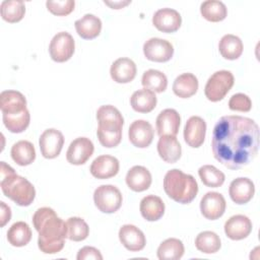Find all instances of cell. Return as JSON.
<instances>
[{
    "mask_svg": "<svg viewBox=\"0 0 260 260\" xmlns=\"http://www.w3.org/2000/svg\"><path fill=\"white\" fill-rule=\"evenodd\" d=\"M198 175L202 181V183L211 188L220 187L225 180L224 174L219 171L217 168L211 165H204L199 168Z\"/></svg>",
    "mask_w": 260,
    "mask_h": 260,
    "instance_id": "cell-39",
    "label": "cell"
},
{
    "mask_svg": "<svg viewBox=\"0 0 260 260\" xmlns=\"http://www.w3.org/2000/svg\"><path fill=\"white\" fill-rule=\"evenodd\" d=\"M200 12L206 20L211 22H218L226 17L228 8L221 1L207 0L201 3Z\"/></svg>",
    "mask_w": 260,
    "mask_h": 260,
    "instance_id": "cell-34",
    "label": "cell"
},
{
    "mask_svg": "<svg viewBox=\"0 0 260 260\" xmlns=\"http://www.w3.org/2000/svg\"><path fill=\"white\" fill-rule=\"evenodd\" d=\"M218 50L220 55L228 60L238 59L244 50L243 42L235 35H224L218 44Z\"/></svg>",
    "mask_w": 260,
    "mask_h": 260,
    "instance_id": "cell-30",
    "label": "cell"
},
{
    "mask_svg": "<svg viewBox=\"0 0 260 260\" xmlns=\"http://www.w3.org/2000/svg\"><path fill=\"white\" fill-rule=\"evenodd\" d=\"M1 17L9 22L20 21L25 13V5L21 0H4L0 5Z\"/></svg>",
    "mask_w": 260,
    "mask_h": 260,
    "instance_id": "cell-33",
    "label": "cell"
},
{
    "mask_svg": "<svg viewBox=\"0 0 260 260\" xmlns=\"http://www.w3.org/2000/svg\"><path fill=\"white\" fill-rule=\"evenodd\" d=\"M198 79L192 73H183L179 75L173 83L174 93L181 99H188L194 95L198 90Z\"/></svg>",
    "mask_w": 260,
    "mask_h": 260,
    "instance_id": "cell-27",
    "label": "cell"
},
{
    "mask_svg": "<svg viewBox=\"0 0 260 260\" xmlns=\"http://www.w3.org/2000/svg\"><path fill=\"white\" fill-rule=\"evenodd\" d=\"M99 122L96 134L100 143L107 148L117 146L122 140L124 119L120 111L112 105L101 106L96 111Z\"/></svg>",
    "mask_w": 260,
    "mask_h": 260,
    "instance_id": "cell-4",
    "label": "cell"
},
{
    "mask_svg": "<svg viewBox=\"0 0 260 260\" xmlns=\"http://www.w3.org/2000/svg\"><path fill=\"white\" fill-rule=\"evenodd\" d=\"M76 259L77 260H90V259L103 260V255L96 248L90 247V246H85L78 251Z\"/></svg>",
    "mask_w": 260,
    "mask_h": 260,
    "instance_id": "cell-42",
    "label": "cell"
},
{
    "mask_svg": "<svg viewBox=\"0 0 260 260\" xmlns=\"http://www.w3.org/2000/svg\"><path fill=\"white\" fill-rule=\"evenodd\" d=\"M181 117L174 109H166L161 111L156 118V130L159 136L170 135L176 136L179 131Z\"/></svg>",
    "mask_w": 260,
    "mask_h": 260,
    "instance_id": "cell-20",
    "label": "cell"
},
{
    "mask_svg": "<svg viewBox=\"0 0 260 260\" xmlns=\"http://www.w3.org/2000/svg\"><path fill=\"white\" fill-rule=\"evenodd\" d=\"M255 186L249 178H237L232 181L229 188L231 199L236 204H246L254 196Z\"/></svg>",
    "mask_w": 260,
    "mask_h": 260,
    "instance_id": "cell-19",
    "label": "cell"
},
{
    "mask_svg": "<svg viewBox=\"0 0 260 260\" xmlns=\"http://www.w3.org/2000/svg\"><path fill=\"white\" fill-rule=\"evenodd\" d=\"M157 152L164 161L174 164L180 159L182 147L176 136L164 135L159 136L157 142Z\"/></svg>",
    "mask_w": 260,
    "mask_h": 260,
    "instance_id": "cell-22",
    "label": "cell"
},
{
    "mask_svg": "<svg viewBox=\"0 0 260 260\" xmlns=\"http://www.w3.org/2000/svg\"><path fill=\"white\" fill-rule=\"evenodd\" d=\"M206 133V123L199 116L190 117L184 128V140L185 142L193 147H200L205 139Z\"/></svg>",
    "mask_w": 260,
    "mask_h": 260,
    "instance_id": "cell-15",
    "label": "cell"
},
{
    "mask_svg": "<svg viewBox=\"0 0 260 260\" xmlns=\"http://www.w3.org/2000/svg\"><path fill=\"white\" fill-rule=\"evenodd\" d=\"M136 65L129 58H119L115 60L111 66L110 74L117 83L131 82L136 76Z\"/></svg>",
    "mask_w": 260,
    "mask_h": 260,
    "instance_id": "cell-21",
    "label": "cell"
},
{
    "mask_svg": "<svg viewBox=\"0 0 260 260\" xmlns=\"http://www.w3.org/2000/svg\"><path fill=\"white\" fill-rule=\"evenodd\" d=\"M182 23L180 13L172 8H161L154 12L152 16V24L162 32H175Z\"/></svg>",
    "mask_w": 260,
    "mask_h": 260,
    "instance_id": "cell-14",
    "label": "cell"
},
{
    "mask_svg": "<svg viewBox=\"0 0 260 260\" xmlns=\"http://www.w3.org/2000/svg\"><path fill=\"white\" fill-rule=\"evenodd\" d=\"M31 231L24 221L14 222L7 231V241L13 247H23L29 243Z\"/></svg>",
    "mask_w": 260,
    "mask_h": 260,
    "instance_id": "cell-31",
    "label": "cell"
},
{
    "mask_svg": "<svg viewBox=\"0 0 260 260\" xmlns=\"http://www.w3.org/2000/svg\"><path fill=\"white\" fill-rule=\"evenodd\" d=\"M131 1H114V2H110V1H105V4L109 5L110 7H112L113 9H120L123 8L124 6L130 4Z\"/></svg>",
    "mask_w": 260,
    "mask_h": 260,
    "instance_id": "cell-44",
    "label": "cell"
},
{
    "mask_svg": "<svg viewBox=\"0 0 260 260\" xmlns=\"http://www.w3.org/2000/svg\"><path fill=\"white\" fill-rule=\"evenodd\" d=\"M0 210H1V214H0V226L3 228L11 218V209L8 205L5 204V202L1 201L0 202Z\"/></svg>",
    "mask_w": 260,
    "mask_h": 260,
    "instance_id": "cell-43",
    "label": "cell"
},
{
    "mask_svg": "<svg viewBox=\"0 0 260 260\" xmlns=\"http://www.w3.org/2000/svg\"><path fill=\"white\" fill-rule=\"evenodd\" d=\"M0 187L3 194L19 206H28L36 197L34 185L25 178L18 176L5 161L0 164Z\"/></svg>",
    "mask_w": 260,
    "mask_h": 260,
    "instance_id": "cell-3",
    "label": "cell"
},
{
    "mask_svg": "<svg viewBox=\"0 0 260 260\" xmlns=\"http://www.w3.org/2000/svg\"><path fill=\"white\" fill-rule=\"evenodd\" d=\"M32 223L39 233L38 246L45 254L59 253L67 238L66 222L50 207L39 208L32 215Z\"/></svg>",
    "mask_w": 260,
    "mask_h": 260,
    "instance_id": "cell-2",
    "label": "cell"
},
{
    "mask_svg": "<svg viewBox=\"0 0 260 260\" xmlns=\"http://www.w3.org/2000/svg\"><path fill=\"white\" fill-rule=\"evenodd\" d=\"M229 108L232 111L238 112H249L252 108V101L247 94L236 93L232 95L229 101Z\"/></svg>",
    "mask_w": 260,
    "mask_h": 260,
    "instance_id": "cell-41",
    "label": "cell"
},
{
    "mask_svg": "<svg viewBox=\"0 0 260 260\" xmlns=\"http://www.w3.org/2000/svg\"><path fill=\"white\" fill-rule=\"evenodd\" d=\"M211 148L217 161L230 170H240L257 155L259 127L247 117L223 116L213 128Z\"/></svg>",
    "mask_w": 260,
    "mask_h": 260,
    "instance_id": "cell-1",
    "label": "cell"
},
{
    "mask_svg": "<svg viewBox=\"0 0 260 260\" xmlns=\"http://www.w3.org/2000/svg\"><path fill=\"white\" fill-rule=\"evenodd\" d=\"M46 6L52 14L57 16H66L74 10L75 2L73 0L47 1Z\"/></svg>",
    "mask_w": 260,
    "mask_h": 260,
    "instance_id": "cell-40",
    "label": "cell"
},
{
    "mask_svg": "<svg viewBox=\"0 0 260 260\" xmlns=\"http://www.w3.org/2000/svg\"><path fill=\"white\" fill-rule=\"evenodd\" d=\"M225 206V199L218 192H207L200 201V211L209 220H215L222 216Z\"/></svg>",
    "mask_w": 260,
    "mask_h": 260,
    "instance_id": "cell-12",
    "label": "cell"
},
{
    "mask_svg": "<svg viewBox=\"0 0 260 260\" xmlns=\"http://www.w3.org/2000/svg\"><path fill=\"white\" fill-rule=\"evenodd\" d=\"M153 128L145 120H135L129 127L128 136L130 142L138 148H145L153 140Z\"/></svg>",
    "mask_w": 260,
    "mask_h": 260,
    "instance_id": "cell-13",
    "label": "cell"
},
{
    "mask_svg": "<svg viewBox=\"0 0 260 260\" xmlns=\"http://www.w3.org/2000/svg\"><path fill=\"white\" fill-rule=\"evenodd\" d=\"M164 190L174 201L188 204L195 199L198 193V184L192 175L173 169L164 178Z\"/></svg>",
    "mask_w": 260,
    "mask_h": 260,
    "instance_id": "cell-5",
    "label": "cell"
},
{
    "mask_svg": "<svg viewBox=\"0 0 260 260\" xmlns=\"http://www.w3.org/2000/svg\"><path fill=\"white\" fill-rule=\"evenodd\" d=\"M67 239L74 242L85 240L89 234V228L85 220L78 216L69 217L66 221Z\"/></svg>",
    "mask_w": 260,
    "mask_h": 260,
    "instance_id": "cell-38",
    "label": "cell"
},
{
    "mask_svg": "<svg viewBox=\"0 0 260 260\" xmlns=\"http://www.w3.org/2000/svg\"><path fill=\"white\" fill-rule=\"evenodd\" d=\"M119 240L131 252L141 251L146 244V239L142 231L133 224H124L120 228Z\"/></svg>",
    "mask_w": 260,
    "mask_h": 260,
    "instance_id": "cell-17",
    "label": "cell"
},
{
    "mask_svg": "<svg viewBox=\"0 0 260 260\" xmlns=\"http://www.w3.org/2000/svg\"><path fill=\"white\" fill-rule=\"evenodd\" d=\"M76 32L84 40H92L96 38L102 30L101 19L93 14H85L74 22Z\"/></svg>",
    "mask_w": 260,
    "mask_h": 260,
    "instance_id": "cell-26",
    "label": "cell"
},
{
    "mask_svg": "<svg viewBox=\"0 0 260 260\" xmlns=\"http://www.w3.org/2000/svg\"><path fill=\"white\" fill-rule=\"evenodd\" d=\"M195 247L198 251L204 254L216 253L220 247L221 242L217 234L211 231H204L198 234L195 239Z\"/></svg>",
    "mask_w": 260,
    "mask_h": 260,
    "instance_id": "cell-35",
    "label": "cell"
},
{
    "mask_svg": "<svg viewBox=\"0 0 260 260\" xmlns=\"http://www.w3.org/2000/svg\"><path fill=\"white\" fill-rule=\"evenodd\" d=\"M252 232V222L248 216L237 214L230 217L224 223L226 237L234 241L246 239Z\"/></svg>",
    "mask_w": 260,
    "mask_h": 260,
    "instance_id": "cell-16",
    "label": "cell"
},
{
    "mask_svg": "<svg viewBox=\"0 0 260 260\" xmlns=\"http://www.w3.org/2000/svg\"><path fill=\"white\" fill-rule=\"evenodd\" d=\"M185 248L181 240L170 238L165 240L157 248V258L159 260H179L184 255Z\"/></svg>",
    "mask_w": 260,
    "mask_h": 260,
    "instance_id": "cell-32",
    "label": "cell"
},
{
    "mask_svg": "<svg viewBox=\"0 0 260 260\" xmlns=\"http://www.w3.org/2000/svg\"><path fill=\"white\" fill-rule=\"evenodd\" d=\"M143 53L147 60L152 62H167L174 55L173 45L164 39L151 38L143 45Z\"/></svg>",
    "mask_w": 260,
    "mask_h": 260,
    "instance_id": "cell-9",
    "label": "cell"
},
{
    "mask_svg": "<svg viewBox=\"0 0 260 260\" xmlns=\"http://www.w3.org/2000/svg\"><path fill=\"white\" fill-rule=\"evenodd\" d=\"M139 208L142 217L148 221H156L165 213V203L160 197L155 195L143 197L140 201Z\"/></svg>",
    "mask_w": 260,
    "mask_h": 260,
    "instance_id": "cell-25",
    "label": "cell"
},
{
    "mask_svg": "<svg viewBox=\"0 0 260 260\" xmlns=\"http://www.w3.org/2000/svg\"><path fill=\"white\" fill-rule=\"evenodd\" d=\"M119 160L112 155L104 154L98 156L90 166V174L96 179H109L116 176L119 172Z\"/></svg>",
    "mask_w": 260,
    "mask_h": 260,
    "instance_id": "cell-18",
    "label": "cell"
},
{
    "mask_svg": "<svg viewBox=\"0 0 260 260\" xmlns=\"http://www.w3.org/2000/svg\"><path fill=\"white\" fill-rule=\"evenodd\" d=\"M93 201L96 208L104 213H114L122 205L120 190L113 185H102L94 190Z\"/></svg>",
    "mask_w": 260,
    "mask_h": 260,
    "instance_id": "cell-7",
    "label": "cell"
},
{
    "mask_svg": "<svg viewBox=\"0 0 260 260\" xmlns=\"http://www.w3.org/2000/svg\"><path fill=\"white\" fill-rule=\"evenodd\" d=\"M155 93L149 89L142 88L133 92L130 98V105L135 112L149 113L156 106Z\"/></svg>",
    "mask_w": 260,
    "mask_h": 260,
    "instance_id": "cell-28",
    "label": "cell"
},
{
    "mask_svg": "<svg viewBox=\"0 0 260 260\" xmlns=\"http://www.w3.org/2000/svg\"><path fill=\"white\" fill-rule=\"evenodd\" d=\"M2 114H16L26 110L25 96L17 90H4L0 93Z\"/></svg>",
    "mask_w": 260,
    "mask_h": 260,
    "instance_id": "cell-24",
    "label": "cell"
},
{
    "mask_svg": "<svg viewBox=\"0 0 260 260\" xmlns=\"http://www.w3.org/2000/svg\"><path fill=\"white\" fill-rule=\"evenodd\" d=\"M39 144L42 155L45 158L52 159L60 154L64 144V136L59 130L49 128L41 134Z\"/></svg>",
    "mask_w": 260,
    "mask_h": 260,
    "instance_id": "cell-10",
    "label": "cell"
},
{
    "mask_svg": "<svg viewBox=\"0 0 260 260\" xmlns=\"http://www.w3.org/2000/svg\"><path fill=\"white\" fill-rule=\"evenodd\" d=\"M93 150L94 146L89 138L78 137L70 143L66 152V158L69 164L80 166L89 159Z\"/></svg>",
    "mask_w": 260,
    "mask_h": 260,
    "instance_id": "cell-11",
    "label": "cell"
},
{
    "mask_svg": "<svg viewBox=\"0 0 260 260\" xmlns=\"http://www.w3.org/2000/svg\"><path fill=\"white\" fill-rule=\"evenodd\" d=\"M126 184L134 192H142L147 190L151 185V174L142 166L132 167L126 175Z\"/></svg>",
    "mask_w": 260,
    "mask_h": 260,
    "instance_id": "cell-23",
    "label": "cell"
},
{
    "mask_svg": "<svg viewBox=\"0 0 260 260\" xmlns=\"http://www.w3.org/2000/svg\"><path fill=\"white\" fill-rule=\"evenodd\" d=\"M141 83L144 88L155 92H162L167 89L168 79L165 73L156 69L145 71L141 78Z\"/></svg>",
    "mask_w": 260,
    "mask_h": 260,
    "instance_id": "cell-36",
    "label": "cell"
},
{
    "mask_svg": "<svg viewBox=\"0 0 260 260\" xmlns=\"http://www.w3.org/2000/svg\"><path fill=\"white\" fill-rule=\"evenodd\" d=\"M75 50L73 37L66 31H60L53 37L49 46V53L53 61L62 63L68 61Z\"/></svg>",
    "mask_w": 260,
    "mask_h": 260,
    "instance_id": "cell-8",
    "label": "cell"
},
{
    "mask_svg": "<svg viewBox=\"0 0 260 260\" xmlns=\"http://www.w3.org/2000/svg\"><path fill=\"white\" fill-rule=\"evenodd\" d=\"M12 159L21 167L28 166L36 159V149L31 142L27 140H19L11 147Z\"/></svg>",
    "mask_w": 260,
    "mask_h": 260,
    "instance_id": "cell-29",
    "label": "cell"
},
{
    "mask_svg": "<svg viewBox=\"0 0 260 260\" xmlns=\"http://www.w3.org/2000/svg\"><path fill=\"white\" fill-rule=\"evenodd\" d=\"M4 126L12 133H21L29 125L30 115L28 110L16 114H2Z\"/></svg>",
    "mask_w": 260,
    "mask_h": 260,
    "instance_id": "cell-37",
    "label": "cell"
},
{
    "mask_svg": "<svg viewBox=\"0 0 260 260\" xmlns=\"http://www.w3.org/2000/svg\"><path fill=\"white\" fill-rule=\"evenodd\" d=\"M235 82L234 75L231 71L219 70L214 72L207 80L204 93L208 101L219 102L221 101L228 92L231 90Z\"/></svg>",
    "mask_w": 260,
    "mask_h": 260,
    "instance_id": "cell-6",
    "label": "cell"
}]
</instances>
